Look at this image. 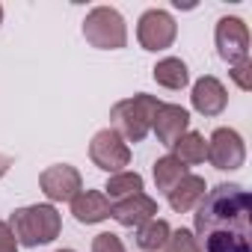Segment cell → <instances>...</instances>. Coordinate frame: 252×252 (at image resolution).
<instances>
[{"mask_svg":"<svg viewBox=\"0 0 252 252\" xmlns=\"http://www.w3.org/2000/svg\"><path fill=\"white\" fill-rule=\"evenodd\" d=\"M193 237L202 252H252V199L240 184H217L196 205Z\"/></svg>","mask_w":252,"mask_h":252,"instance_id":"6da1fadb","label":"cell"},{"mask_svg":"<svg viewBox=\"0 0 252 252\" xmlns=\"http://www.w3.org/2000/svg\"><path fill=\"white\" fill-rule=\"evenodd\" d=\"M9 228H12L18 246L36 249V246H45V243H51V240L60 237L63 217H60V211L51 202H45V205H27V208H18L9 217Z\"/></svg>","mask_w":252,"mask_h":252,"instance_id":"7a4b0ae2","label":"cell"},{"mask_svg":"<svg viewBox=\"0 0 252 252\" xmlns=\"http://www.w3.org/2000/svg\"><path fill=\"white\" fill-rule=\"evenodd\" d=\"M158 110H160V101L155 95H146V92H137L131 98H122L110 110L113 131L125 143H143L149 137V131H152V122H155Z\"/></svg>","mask_w":252,"mask_h":252,"instance_id":"3957f363","label":"cell"},{"mask_svg":"<svg viewBox=\"0 0 252 252\" xmlns=\"http://www.w3.org/2000/svg\"><path fill=\"white\" fill-rule=\"evenodd\" d=\"M83 39L98 51H119L128 45V24L113 6H95L83 18Z\"/></svg>","mask_w":252,"mask_h":252,"instance_id":"277c9868","label":"cell"},{"mask_svg":"<svg viewBox=\"0 0 252 252\" xmlns=\"http://www.w3.org/2000/svg\"><path fill=\"white\" fill-rule=\"evenodd\" d=\"M214 42H217L220 60H225L228 65H237V63L249 60V27H246L243 18H237V15L220 18L217 30H214Z\"/></svg>","mask_w":252,"mask_h":252,"instance_id":"5b68a950","label":"cell"},{"mask_svg":"<svg viewBox=\"0 0 252 252\" xmlns=\"http://www.w3.org/2000/svg\"><path fill=\"white\" fill-rule=\"evenodd\" d=\"M89 158H92V163L98 169L116 175V172H125V166L131 163V149H128V143H125L113 128H104V131H98L92 137Z\"/></svg>","mask_w":252,"mask_h":252,"instance_id":"8992f818","label":"cell"},{"mask_svg":"<svg viewBox=\"0 0 252 252\" xmlns=\"http://www.w3.org/2000/svg\"><path fill=\"white\" fill-rule=\"evenodd\" d=\"M208 160L220 172L240 169L246 163V143L234 128H217L208 140Z\"/></svg>","mask_w":252,"mask_h":252,"instance_id":"52a82bcc","label":"cell"},{"mask_svg":"<svg viewBox=\"0 0 252 252\" xmlns=\"http://www.w3.org/2000/svg\"><path fill=\"white\" fill-rule=\"evenodd\" d=\"M178 36V24L166 9H149L137 21V39L146 51H166Z\"/></svg>","mask_w":252,"mask_h":252,"instance_id":"ba28073f","label":"cell"},{"mask_svg":"<svg viewBox=\"0 0 252 252\" xmlns=\"http://www.w3.org/2000/svg\"><path fill=\"white\" fill-rule=\"evenodd\" d=\"M39 187L48 196V202H71L80 190H83V178L74 166L68 163H54L39 175Z\"/></svg>","mask_w":252,"mask_h":252,"instance_id":"9c48e42d","label":"cell"},{"mask_svg":"<svg viewBox=\"0 0 252 252\" xmlns=\"http://www.w3.org/2000/svg\"><path fill=\"white\" fill-rule=\"evenodd\" d=\"M152 131L160 146L172 149L190 131V113L178 104H160V110L155 113V122H152Z\"/></svg>","mask_w":252,"mask_h":252,"instance_id":"30bf717a","label":"cell"},{"mask_svg":"<svg viewBox=\"0 0 252 252\" xmlns=\"http://www.w3.org/2000/svg\"><path fill=\"white\" fill-rule=\"evenodd\" d=\"M190 104L196 113L202 116H220L228 104V92L225 86L214 77V74H205L193 83V92H190Z\"/></svg>","mask_w":252,"mask_h":252,"instance_id":"8fae6325","label":"cell"},{"mask_svg":"<svg viewBox=\"0 0 252 252\" xmlns=\"http://www.w3.org/2000/svg\"><path fill=\"white\" fill-rule=\"evenodd\" d=\"M110 217L119 225H125V228H134V225L140 228L143 222H149V220L158 217V202L152 196H146V193H137V196H128V199H119L113 205Z\"/></svg>","mask_w":252,"mask_h":252,"instance_id":"7c38bea8","label":"cell"},{"mask_svg":"<svg viewBox=\"0 0 252 252\" xmlns=\"http://www.w3.org/2000/svg\"><path fill=\"white\" fill-rule=\"evenodd\" d=\"M113 205L110 199L101 193V190H80L74 199H71V214L77 222L83 225H95V222H104L110 217Z\"/></svg>","mask_w":252,"mask_h":252,"instance_id":"4fadbf2b","label":"cell"},{"mask_svg":"<svg viewBox=\"0 0 252 252\" xmlns=\"http://www.w3.org/2000/svg\"><path fill=\"white\" fill-rule=\"evenodd\" d=\"M205 190H208V184H205V178L202 175H184L169 193H166V199H169V208L175 211V214H187V211H193L202 199H205Z\"/></svg>","mask_w":252,"mask_h":252,"instance_id":"5bb4252c","label":"cell"},{"mask_svg":"<svg viewBox=\"0 0 252 252\" xmlns=\"http://www.w3.org/2000/svg\"><path fill=\"white\" fill-rule=\"evenodd\" d=\"M152 77H155L163 89H184V86L190 83L187 63L178 60V57H166V60H160V63L152 68Z\"/></svg>","mask_w":252,"mask_h":252,"instance_id":"9a60e30c","label":"cell"},{"mask_svg":"<svg viewBox=\"0 0 252 252\" xmlns=\"http://www.w3.org/2000/svg\"><path fill=\"white\" fill-rule=\"evenodd\" d=\"M143 187H146V181H143V175L140 172H116V175H110L107 178V184H104V196L107 199H128V196H137V193H143Z\"/></svg>","mask_w":252,"mask_h":252,"instance_id":"2e32d148","label":"cell"},{"mask_svg":"<svg viewBox=\"0 0 252 252\" xmlns=\"http://www.w3.org/2000/svg\"><path fill=\"white\" fill-rule=\"evenodd\" d=\"M172 155H175L184 166L202 163V160H208V140H205L199 131H187V134L172 146Z\"/></svg>","mask_w":252,"mask_h":252,"instance_id":"e0dca14e","label":"cell"},{"mask_svg":"<svg viewBox=\"0 0 252 252\" xmlns=\"http://www.w3.org/2000/svg\"><path fill=\"white\" fill-rule=\"evenodd\" d=\"M169 234H172L169 222L155 217V220H149V222H143V225L137 228V243H140V249H146V252H158V249H163V246L169 243Z\"/></svg>","mask_w":252,"mask_h":252,"instance_id":"ac0fdd59","label":"cell"},{"mask_svg":"<svg viewBox=\"0 0 252 252\" xmlns=\"http://www.w3.org/2000/svg\"><path fill=\"white\" fill-rule=\"evenodd\" d=\"M184 175H187V166L175 155H166V158H158L155 160V184H158L160 193H169Z\"/></svg>","mask_w":252,"mask_h":252,"instance_id":"d6986e66","label":"cell"},{"mask_svg":"<svg viewBox=\"0 0 252 252\" xmlns=\"http://www.w3.org/2000/svg\"><path fill=\"white\" fill-rule=\"evenodd\" d=\"M166 252H202V249H199V243H196V237H193L190 228H178V231L169 234Z\"/></svg>","mask_w":252,"mask_h":252,"instance_id":"ffe728a7","label":"cell"},{"mask_svg":"<svg viewBox=\"0 0 252 252\" xmlns=\"http://www.w3.org/2000/svg\"><path fill=\"white\" fill-rule=\"evenodd\" d=\"M92 252H125V243L113 231H101L92 237Z\"/></svg>","mask_w":252,"mask_h":252,"instance_id":"44dd1931","label":"cell"},{"mask_svg":"<svg viewBox=\"0 0 252 252\" xmlns=\"http://www.w3.org/2000/svg\"><path fill=\"white\" fill-rule=\"evenodd\" d=\"M231 80L237 83V89H243V92H249L252 89V63L246 60V63H237V65H231Z\"/></svg>","mask_w":252,"mask_h":252,"instance_id":"7402d4cb","label":"cell"},{"mask_svg":"<svg viewBox=\"0 0 252 252\" xmlns=\"http://www.w3.org/2000/svg\"><path fill=\"white\" fill-rule=\"evenodd\" d=\"M0 252H18V240L9 228V222L0 220Z\"/></svg>","mask_w":252,"mask_h":252,"instance_id":"603a6c76","label":"cell"},{"mask_svg":"<svg viewBox=\"0 0 252 252\" xmlns=\"http://www.w3.org/2000/svg\"><path fill=\"white\" fill-rule=\"evenodd\" d=\"M9 166H12V158H9V155H3V152H0V178H3V175L9 172Z\"/></svg>","mask_w":252,"mask_h":252,"instance_id":"cb8c5ba5","label":"cell"},{"mask_svg":"<svg viewBox=\"0 0 252 252\" xmlns=\"http://www.w3.org/2000/svg\"><path fill=\"white\" fill-rule=\"evenodd\" d=\"M0 24H3V6H0Z\"/></svg>","mask_w":252,"mask_h":252,"instance_id":"d4e9b609","label":"cell"},{"mask_svg":"<svg viewBox=\"0 0 252 252\" xmlns=\"http://www.w3.org/2000/svg\"><path fill=\"white\" fill-rule=\"evenodd\" d=\"M57 252H74V249H57Z\"/></svg>","mask_w":252,"mask_h":252,"instance_id":"484cf974","label":"cell"}]
</instances>
